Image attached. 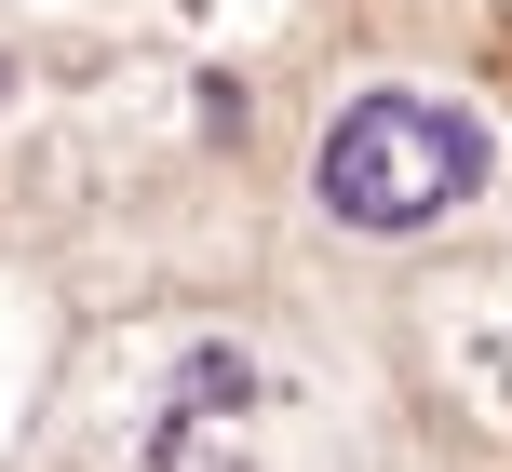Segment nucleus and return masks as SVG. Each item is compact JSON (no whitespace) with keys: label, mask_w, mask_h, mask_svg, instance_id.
Returning <instances> with one entry per match:
<instances>
[{"label":"nucleus","mask_w":512,"mask_h":472,"mask_svg":"<svg viewBox=\"0 0 512 472\" xmlns=\"http://www.w3.org/2000/svg\"><path fill=\"white\" fill-rule=\"evenodd\" d=\"M337 230H432L486 189V122L445 95H351L324 122V162H310Z\"/></svg>","instance_id":"1"}]
</instances>
